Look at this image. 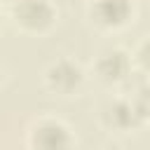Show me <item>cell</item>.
<instances>
[{
  "mask_svg": "<svg viewBox=\"0 0 150 150\" xmlns=\"http://www.w3.org/2000/svg\"><path fill=\"white\" fill-rule=\"evenodd\" d=\"M98 70H101V75H103L105 80H117V77H122V75L127 73V59H124V54H120V52H108V54H103V59H101V63H98Z\"/></svg>",
  "mask_w": 150,
  "mask_h": 150,
  "instance_id": "obj_4",
  "label": "cell"
},
{
  "mask_svg": "<svg viewBox=\"0 0 150 150\" xmlns=\"http://www.w3.org/2000/svg\"><path fill=\"white\" fill-rule=\"evenodd\" d=\"M110 112H112V122H115L117 127H127V124L131 122V112H134V110H131L129 105H122V103H117V105H115Z\"/></svg>",
  "mask_w": 150,
  "mask_h": 150,
  "instance_id": "obj_6",
  "label": "cell"
},
{
  "mask_svg": "<svg viewBox=\"0 0 150 150\" xmlns=\"http://www.w3.org/2000/svg\"><path fill=\"white\" fill-rule=\"evenodd\" d=\"M94 14L101 23L115 26L129 16V2L127 0H98L94 7Z\"/></svg>",
  "mask_w": 150,
  "mask_h": 150,
  "instance_id": "obj_2",
  "label": "cell"
},
{
  "mask_svg": "<svg viewBox=\"0 0 150 150\" xmlns=\"http://www.w3.org/2000/svg\"><path fill=\"white\" fill-rule=\"evenodd\" d=\"M54 12L45 0H21L16 7V19L28 28H45L49 26Z\"/></svg>",
  "mask_w": 150,
  "mask_h": 150,
  "instance_id": "obj_1",
  "label": "cell"
},
{
  "mask_svg": "<svg viewBox=\"0 0 150 150\" xmlns=\"http://www.w3.org/2000/svg\"><path fill=\"white\" fill-rule=\"evenodd\" d=\"M35 143L42 145V148H61V145L68 143V136H66L63 127H59V124H45V127L38 129Z\"/></svg>",
  "mask_w": 150,
  "mask_h": 150,
  "instance_id": "obj_5",
  "label": "cell"
},
{
  "mask_svg": "<svg viewBox=\"0 0 150 150\" xmlns=\"http://www.w3.org/2000/svg\"><path fill=\"white\" fill-rule=\"evenodd\" d=\"M49 82H52L56 89L68 91V89H73V87L80 82V70H77L75 66L61 61V63H56V66L49 70Z\"/></svg>",
  "mask_w": 150,
  "mask_h": 150,
  "instance_id": "obj_3",
  "label": "cell"
}]
</instances>
